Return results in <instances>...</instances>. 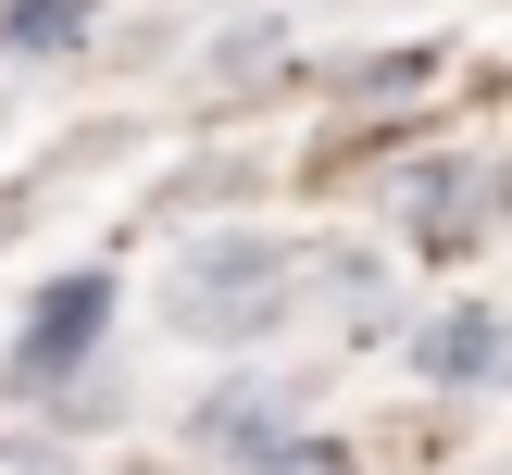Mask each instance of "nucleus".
<instances>
[{"instance_id": "f257e3e1", "label": "nucleus", "mask_w": 512, "mask_h": 475, "mask_svg": "<svg viewBox=\"0 0 512 475\" xmlns=\"http://www.w3.org/2000/svg\"><path fill=\"white\" fill-rule=\"evenodd\" d=\"M288 313V250L275 238H200L175 263V325L188 338H263Z\"/></svg>"}, {"instance_id": "f03ea898", "label": "nucleus", "mask_w": 512, "mask_h": 475, "mask_svg": "<svg viewBox=\"0 0 512 475\" xmlns=\"http://www.w3.org/2000/svg\"><path fill=\"white\" fill-rule=\"evenodd\" d=\"M100 325H113V288H100V275H63V288L25 313V338H13V388H50V375H75Z\"/></svg>"}, {"instance_id": "7ed1b4c3", "label": "nucleus", "mask_w": 512, "mask_h": 475, "mask_svg": "<svg viewBox=\"0 0 512 475\" xmlns=\"http://www.w3.org/2000/svg\"><path fill=\"white\" fill-rule=\"evenodd\" d=\"M188 438H200V450H225V463H275L300 425H288V388H275V375H225V388L188 413Z\"/></svg>"}, {"instance_id": "20e7f679", "label": "nucleus", "mask_w": 512, "mask_h": 475, "mask_svg": "<svg viewBox=\"0 0 512 475\" xmlns=\"http://www.w3.org/2000/svg\"><path fill=\"white\" fill-rule=\"evenodd\" d=\"M500 363H512L500 313H450V325H425V375H438V388H488Z\"/></svg>"}, {"instance_id": "39448f33", "label": "nucleus", "mask_w": 512, "mask_h": 475, "mask_svg": "<svg viewBox=\"0 0 512 475\" xmlns=\"http://www.w3.org/2000/svg\"><path fill=\"white\" fill-rule=\"evenodd\" d=\"M475 200H488L475 163H425L413 175V238H475Z\"/></svg>"}, {"instance_id": "423d86ee", "label": "nucleus", "mask_w": 512, "mask_h": 475, "mask_svg": "<svg viewBox=\"0 0 512 475\" xmlns=\"http://www.w3.org/2000/svg\"><path fill=\"white\" fill-rule=\"evenodd\" d=\"M88 38V0H13V50H63Z\"/></svg>"}, {"instance_id": "0eeeda50", "label": "nucleus", "mask_w": 512, "mask_h": 475, "mask_svg": "<svg viewBox=\"0 0 512 475\" xmlns=\"http://www.w3.org/2000/svg\"><path fill=\"white\" fill-rule=\"evenodd\" d=\"M250 475H350V450H338V438H288L275 463H250Z\"/></svg>"}, {"instance_id": "6e6552de", "label": "nucleus", "mask_w": 512, "mask_h": 475, "mask_svg": "<svg viewBox=\"0 0 512 475\" xmlns=\"http://www.w3.org/2000/svg\"><path fill=\"white\" fill-rule=\"evenodd\" d=\"M0 475H38V450H0Z\"/></svg>"}]
</instances>
